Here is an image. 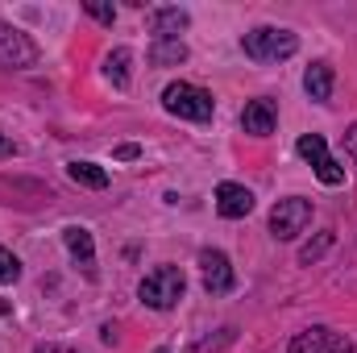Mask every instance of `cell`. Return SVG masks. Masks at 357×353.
<instances>
[{
	"mask_svg": "<svg viewBox=\"0 0 357 353\" xmlns=\"http://www.w3.org/2000/svg\"><path fill=\"white\" fill-rule=\"evenodd\" d=\"M241 50L254 59V63H278V59H291L299 50V38L291 29H274V25H262L254 33L241 38Z\"/></svg>",
	"mask_w": 357,
	"mask_h": 353,
	"instance_id": "2",
	"label": "cell"
},
{
	"mask_svg": "<svg viewBox=\"0 0 357 353\" xmlns=\"http://www.w3.org/2000/svg\"><path fill=\"white\" fill-rule=\"evenodd\" d=\"M84 8H88L96 21H104V25H112V21H116V8H112V4H96V0H88Z\"/></svg>",
	"mask_w": 357,
	"mask_h": 353,
	"instance_id": "19",
	"label": "cell"
},
{
	"mask_svg": "<svg viewBox=\"0 0 357 353\" xmlns=\"http://www.w3.org/2000/svg\"><path fill=\"white\" fill-rule=\"evenodd\" d=\"M287 353H354V341L337 329H303Z\"/></svg>",
	"mask_w": 357,
	"mask_h": 353,
	"instance_id": "7",
	"label": "cell"
},
{
	"mask_svg": "<svg viewBox=\"0 0 357 353\" xmlns=\"http://www.w3.org/2000/svg\"><path fill=\"white\" fill-rule=\"evenodd\" d=\"M162 104L171 117H183V121H212V96L195 84H171L162 91Z\"/></svg>",
	"mask_w": 357,
	"mask_h": 353,
	"instance_id": "3",
	"label": "cell"
},
{
	"mask_svg": "<svg viewBox=\"0 0 357 353\" xmlns=\"http://www.w3.org/2000/svg\"><path fill=\"white\" fill-rule=\"evenodd\" d=\"M38 353H75V350H63V345H42Z\"/></svg>",
	"mask_w": 357,
	"mask_h": 353,
	"instance_id": "23",
	"label": "cell"
},
{
	"mask_svg": "<svg viewBox=\"0 0 357 353\" xmlns=\"http://www.w3.org/2000/svg\"><path fill=\"white\" fill-rule=\"evenodd\" d=\"M295 150H299V158H307V163H312V171H316V179H320L324 187H341V183H345V167L328 154V146H324V137H320V133H303Z\"/></svg>",
	"mask_w": 357,
	"mask_h": 353,
	"instance_id": "4",
	"label": "cell"
},
{
	"mask_svg": "<svg viewBox=\"0 0 357 353\" xmlns=\"http://www.w3.org/2000/svg\"><path fill=\"white\" fill-rule=\"evenodd\" d=\"M183 291H187V278H183L178 266H158V270H150V274L142 278V287H137L142 303L154 308V312H171L178 299H183Z\"/></svg>",
	"mask_w": 357,
	"mask_h": 353,
	"instance_id": "1",
	"label": "cell"
},
{
	"mask_svg": "<svg viewBox=\"0 0 357 353\" xmlns=\"http://www.w3.org/2000/svg\"><path fill=\"white\" fill-rule=\"evenodd\" d=\"M333 84H337V75H333L328 63H312V67L303 71V91H307L316 104H328V100H333Z\"/></svg>",
	"mask_w": 357,
	"mask_h": 353,
	"instance_id": "11",
	"label": "cell"
},
{
	"mask_svg": "<svg viewBox=\"0 0 357 353\" xmlns=\"http://www.w3.org/2000/svg\"><path fill=\"white\" fill-rule=\"evenodd\" d=\"M129 63H133V54H129L125 46H116V50L108 54V63H104V75H108L116 88H129Z\"/></svg>",
	"mask_w": 357,
	"mask_h": 353,
	"instance_id": "16",
	"label": "cell"
},
{
	"mask_svg": "<svg viewBox=\"0 0 357 353\" xmlns=\"http://www.w3.org/2000/svg\"><path fill=\"white\" fill-rule=\"evenodd\" d=\"M328 246H333V229H324V233H320V237H316V241H312V246H303V250H299V262H303V266L320 262V258H324V250H328Z\"/></svg>",
	"mask_w": 357,
	"mask_h": 353,
	"instance_id": "17",
	"label": "cell"
},
{
	"mask_svg": "<svg viewBox=\"0 0 357 353\" xmlns=\"http://www.w3.org/2000/svg\"><path fill=\"white\" fill-rule=\"evenodd\" d=\"M150 29H154V38H178L183 29H187V13L183 8H150Z\"/></svg>",
	"mask_w": 357,
	"mask_h": 353,
	"instance_id": "13",
	"label": "cell"
},
{
	"mask_svg": "<svg viewBox=\"0 0 357 353\" xmlns=\"http://www.w3.org/2000/svg\"><path fill=\"white\" fill-rule=\"evenodd\" d=\"M154 353H167V350H154Z\"/></svg>",
	"mask_w": 357,
	"mask_h": 353,
	"instance_id": "24",
	"label": "cell"
},
{
	"mask_svg": "<svg viewBox=\"0 0 357 353\" xmlns=\"http://www.w3.org/2000/svg\"><path fill=\"white\" fill-rule=\"evenodd\" d=\"M150 63H154V67H178V63H187V46H183L178 38H154Z\"/></svg>",
	"mask_w": 357,
	"mask_h": 353,
	"instance_id": "14",
	"label": "cell"
},
{
	"mask_svg": "<svg viewBox=\"0 0 357 353\" xmlns=\"http://www.w3.org/2000/svg\"><path fill=\"white\" fill-rule=\"evenodd\" d=\"M63 241H67V254L79 262V270H84L88 278H96V246H91L88 229H84V225H71V229L63 233Z\"/></svg>",
	"mask_w": 357,
	"mask_h": 353,
	"instance_id": "10",
	"label": "cell"
},
{
	"mask_svg": "<svg viewBox=\"0 0 357 353\" xmlns=\"http://www.w3.org/2000/svg\"><path fill=\"white\" fill-rule=\"evenodd\" d=\"M116 158H121V163H129V158H137V146H121V150H116Z\"/></svg>",
	"mask_w": 357,
	"mask_h": 353,
	"instance_id": "21",
	"label": "cell"
},
{
	"mask_svg": "<svg viewBox=\"0 0 357 353\" xmlns=\"http://www.w3.org/2000/svg\"><path fill=\"white\" fill-rule=\"evenodd\" d=\"M13 150H17V146H13V142H8V137H4V133H0V158H8V154H13Z\"/></svg>",
	"mask_w": 357,
	"mask_h": 353,
	"instance_id": "22",
	"label": "cell"
},
{
	"mask_svg": "<svg viewBox=\"0 0 357 353\" xmlns=\"http://www.w3.org/2000/svg\"><path fill=\"white\" fill-rule=\"evenodd\" d=\"M216 212H220L225 220L250 216V212H254V191L241 187V183H220V187H216Z\"/></svg>",
	"mask_w": 357,
	"mask_h": 353,
	"instance_id": "9",
	"label": "cell"
},
{
	"mask_svg": "<svg viewBox=\"0 0 357 353\" xmlns=\"http://www.w3.org/2000/svg\"><path fill=\"white\" fill-rule=\"evenodd\" d=\"M199 270H204V291L208 295H229L233 291V266L220 250H199Z\"/></svg>",
	"mask_w": 357,
	"mask_h": 353,
	"instance_id": "8",
	"label": "cell"
},
{
	"mask_svg": "<svg viewBox=\"0 0 357 353\" xmlns=\"http://www.w3.org/2000/svg\"><path fill=\"white\" fill-rule=\"evenodd\" d=\"M67 175L75 179L79 187H91V191L108 187V171H104V167H96V163H71V167H67Z\"/></svg>",
	"mask_w": 357,
	"mask_h": 353,
	"instance_id": "15",
	"label": "cell"
},
{
	"mask_svg": "<svg viewBox=\"0 0 357 353\" xmlns=\"http://www.w3.org/2000/svg\"><path fill=\"white\" fill-rule=\"evenodd\" d=\"M345 150H349V158L357 163V125H349V133H345Z\"/></svg>",
	"mask_w": 357,
	"mask_h": 353,
	"instance_id": "20",
	"label": "cell"
},
{
	"mask_svg": "<svg viewBox=\"0 0 357 353\" xmlns=\"http://www.w3.org/2000/svg\"><path fill=\"white\" fill-rule=\"evenodd\" d=\"M17 278H21V262L0 246V283H17Z\"/></svg>",
	"mask_w": 357,
	"mask_h": 353,
	"instance_id": "18",
	"label": "cell"
},
{
	"mask_svg": "<svg viewBox=\"0 0 357 353\" xmlns=\"http://www.w3.org/2000/svg\"><path fill=\"white\" fill-rule=\"evenodd\" d=\"M307 220H312V204L299 200V195H291V200H278V204H274V212H270V233H274L278 241H291V237H299V233L307 229Z\"/></svg>",
	"mask_w": 357,
	"mask_h": 353,
	"instance_id": "6",
	"label": "cell"
},
{
	"mask_svg": "<svg viewBox=\"0 0 357 353\" xmlns=\"http://www.w3.org/2000/svg\"><path fill=\"white\" fill-rule=\"evenodd\" d=\"M33 63H38V42H33L25 29L0 21V67L25 71V67H33Z\"/></svg>",
	"mask_w": 357,
	"mask_h": 353,
	"instance_id": "5",
	"label": "cell"
},
{
	"mask_svg": "<svg viewBox=\"0 0 357 353\" xmlns=\"http://www.w3.org/2000/svg\"><path fill=\"white\" fill-rule=\"evenodd\" d=\"M241 129L254 133V137L274 133V104H270V100H250L245 112H241Z\"/></svg>",
	"mask_w": 357,
	"mask_h": 353,
	"instance_id": "12",
	"label": "cell"
}]
</instances>
